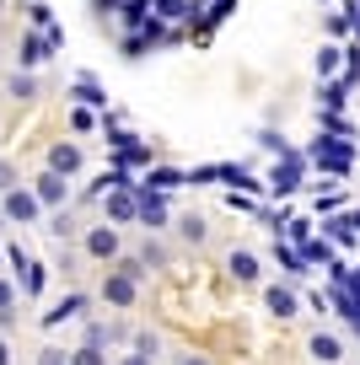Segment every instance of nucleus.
Wrapping results in <instances>:
<instances>
[{
    "mask_svg": "<svg viewBox=\"0 0 360 365\" xmlns=\"http://www.w3.org/2000/svg\"><path fill=\"white\" fill-rule=\"evenodd\" d=\"M0 210H6V220H16V226H33V220L44 215V205H38V194H33V188H6Z\"/></svg>",
    "mask_w": 360,
    "mask_h": 365,
    "instance_id": "obj_4",
    "label": "nucleus"
},
{
    "mask_svg": "<svg viewBox=\"0 0 360 365\" xmlns=\"http://www.w3.org/2000/svg\"><path fill=\"white\" fill-rule=\"evenodd\" d=\"M156 349H161V339H156V333H135V354H146V360H156Z\"/></svg>",
    "mask_w": 360,
    "mask_h": 365,
    "instance_id": "obj_28",
    "label": "nucleus"
},
{
    "mask_svg": "<svg viewBox=\"0 0 360 365\" xmlns=\"http://www.w3.org/2000/svg\"><path fill=\"white\" fill-rule=\"evenodd\" d=\"M0 365H11V349H6V339H0Z\"/></svg>",
    "mask_w": 360,
    "mask_h": 365,
    "instance_id": "obj_39",
    "label": "nucleus"
},
{
    "mask_svg": "<svg viewBox=\"0 0 360 365\" xmlns=\"http://www.w3.org/2000/svg\"><path fill=\"white\" fill-rule=\"evenodd\" d=\"M70 97H76V108H108V91H102V86H97L91 76H76Z\"/></svg>",
    "mask_w": 360,
    "mask_h": 365,
    "instance_id": "obj_15",
    "label": "nucleus"
},
{
    "mask_svg": "<svg viewBox=\"0 0 360 365\" xmlns=\"http://www.w3.org/2000/svg\"><path fill=\"white\" fill-rule=\"evenodd\" d=\"M323 237L339 242V247H355L360 237V215H323Z\"/></svg>",
    "mask_w": 360,
    "mask_h": 365,
    "instance_id": "obj_10",
    "label": "nucleus"
},
{
    "mask_svg": "<svg viewBox=\"0 0 360 365\" xmlns=\"http://www.w3.org/2000/svg\"><path fill=\"white\" fill-rule=\"evenodd\" d=\"M140 263H167V247H161V242H146V247H140Z\"/></svg>",
    "mask_w": 360,
    "mask_h": 365,
    "instance_id": "obj_30",
    "label": "nucleus"
},
{
    "mask_svg": "<svg viewBox=\"0 0 360 365\" xmlns=\"http://www.w3.org/2000/svg\"><path fill=\"white\" fill-rule=\"evenodd\" d=\"M312 161H317V172H323V178H344V172L355 167V145H349V140L323 135V140L312 145Z\"/></svg>",
    "mask_w": 360,
    "mask_h": 365,
    "instance_id": "obj_2",
    "label": "nucleus"
},
{
    "mask_svg": "<svg viewBox=\"0 0 360 365\" xmlns=\"http://www.w3.org/2000/svg\"><path fill=\"white\" fill-rule=\"evenodd\" d=\"M102 118L91 113V108H70V129H76V135H86V129H97Z\"/></svg>",
    "mask_w": 360,
    "mask_h": 365,
    "instance_id": "obj_23",
    "label": "nucleus"
},
{
    "mask_svg": "<svg viewBox=\"0 0 360 365\" xmlns=\"http://www.w3.org/2000/svg\"><path fill=\"white\" fill-rule=\"evenodd\" d=\"M301 167H306V156L301 150H291V156H280L274 161V172L264 182H269V194L274 199H285V194H296V188H301Z\"/></svg>",
    "mask_w": 360,
    "mask_h": 365,
    "instance_id": "obj_3",
    "label": "nucleus"
},
{
    "mask_svg": "<svg viewBox=\"0 0 360 365\" xmlns=\"http://www.w3.org/2000/svg\"><path fill=\"white\" fill-rule=\"evenodd\" d=\"M119 365H151V360H146V354H135V349H129V354H124Z\"/></svg>",
    "mask_w": 360,
    "mask_h": 365,
    "instance_id": "obj_37",
    "label": "nucleus"
},
{
    "mask_svg": "<svg viewBox=\"0 0 360 365\" xmlns=\"http://www.w3.org/2000/svg\"><path fill=\"white\" fill-rule=\"evenodd\" d=\"M259 145H264V150H274V156H291V145H285V135H274V129H264V135H259Z\"/></svg>",
    "mask_w": 360,
    "mask_h": 365,
    "instance_id": "obj_27",
    "label": "nucleus"
},
{
    "mask_svg": "<svg viewBox=\"0 0 360 365\" xmlns=\"http://www.w3.org/2000/svg\"><path fill=\"white\" fill-rule=\"evenodd\" d=\"M108 220H113V226H129V220H140L135 188H108Z\"/></svg>",
    "mask_w": 360,
    "mask_h": 365,
    "instance_id": "obj_9",
    "label": "nucleus"
},
{
    "mask_svg": "<svg viewBox=\"0 0 360 365\" xmlns=\"http://www.w3.org/2000/svg\"><path fill=\"white\" fill-rule=\"evenodd\" d=\"M183 237H189V242H204V220L189 215V220H183Z\"/></svg>",
    "mask_w": 360,
    "mask_h": 365,
    "instance_id": "obj_32",
    "label": "nucleus"
},
{
    "mask_svg": "<svg viewBox=\"0 0 360 365\" xmlns=\"http://www.w3.org/2000/svg\"><path fill=\"white\" fill-rule=\"evenodd\" d=\"M11 97H16V103H27V97H38V81L27 76V70H16V76H11Z\"/></svg>",
    "mask_w": 360,
    "mask_h": 365,
    "instance_id": "obj_22",
    "label": "nucleus"
},
{
    "mask_svg": "<svg viewBox=\"0 0 360 365\" xmlns=\"http://www.w3.org/2000/svg\"><path fill=\"white\" fill-rule=\"evenodd\" d=\"M274 263H280L285 274H306V258H301V247H291L285 237H274Z\"/></svg>",
    "mask_w": 360,
    "mask_h": 365,
    "instance_id": "obj_19",
    "label": "nucleus"
},
{
    "mask_svg": "<svg viewBox=\"0 0 360 365\" xmlns=\"http://www.w3.org/2000/svg\"><path fill=\"white\" fill-rule=\"evenodd\" d=\"M189 182H221V167H194Z\"/></svg>",
    "mask_w": 360,
    "mask_h": 365,
    "instance_id": "obj_33",
    "label": "nucleus"
},
{
    "mask_svg": "<svg viewBox=\"0 0 360 365\" xmlns=\"http://www.w3.org/2000/svg\"><path fill=\"white\" fill-rule=\"evenodd\" d=\"M146 48H151V43H146V33H129V38H124V59H140Z\"/></svg>",
    "mask_w": 360,
    "mask_h": 365,
    "instance_id": "obj_29",
    "label": "nucleus"
},
{
    "mask_svg": "<svg viewBox=\"0 0 360 365\" xmlns=\"http://www.w3.org/2000/svg\"><path fill=\"white\" fill-rule=\"evenodd\" d=\"M11 307H16V290L6 285V279H0V312H11Z\"/></svg>",
    "mask_w": 360,
    "mask_h": 365,
    "instance_id": "obj_35",
    "label": "nucleus"
},
{
    "mask_svg": "<svg viewBox=\"0 0 360 365\" xmlns=\"http://www.w3.org/2000/svg\"><path fill=\"white\" fill-rule=\"evenodd\" d=\"M81 145H70V140H59V145H49V172H59V178H70V172H81Z\"/></svg>",
    "mask_w": 360,
    "mask_h": 365,
    "instance_id": "obj_12",
    "label": "nucleus"
},
{
    "mask_svg": "<svg viewBox=\"0 0 360 365\" xmlns=\"http://www.w3.org/2000/svg\"><path fill=\"white\" fill-rule=\"evenodd\" d=\"M140 274H146L140 258H119L108 269V279H102V301H108V307H135L140 301Z\"/></svg>",
    "mask_w": 360,
    "mask_h": 365,
    "instance_id": "obj_1",
    "label": "nucleus"
},
{
    "mask_svg": "<svg viewBox=\"0 0 360 365\" xmlns=\"http://www.w3.org/2000/svg\"><path fill=\"white\" fill-rule=\"evenodd\" d=\"M81 312H86V296H81V290H70V296H65V301H59V307H54V312L44 317V328H59V322L81 317Z\"/></svg>",
    "mask_w": 360,
    "mask_h": 365,
    "instance_id": "obj_16",
    "label": "nucleus"
},
{
    "mask_svg": "<svg viewBox=\"0 0 360 365\" xmlns=\"http://www.w3.org/2000/svg\"><path fill=\"white\" fill-rule=\"evenodd\" d=\"M70 365H108V360H102L97 344H81V349H70Z\"/></svg>",
    "mask_w": 360,
    "mask_h": 365,
    "instance_id": "obj_24",
    "label": "nucleus"
},
{
    "mask_svg": "<svg viewBox=\"0 0 360 365\" xmlns=\"http://www.w3.org/2000/svg\"><path fill=\"white\" fill-rule=\"evenodd\" d=\"M27 16H33V27H38V33H49V27H54V11H49L44 0H33V6H27Z\"/></svg>",
    "mask_w": 360,
    "mask_h": 365,
    "instance_id": "obj_25",
    "label": "nucleus"
},
{
    "mask_svg": "<svg viewBox=\"0 0 360 365\" xmlns=\"http://www.w3.org/2000/svg\"><path fill=\"white\" fill-rule=\"evenodd\" d=\"M0 258H6V247H0Z\"/></svg>",
    "mask_w": 360,
    "mask_h": 365,
    "instance_id": "obj_40",
    "label": "nucleus"
},
{
    "mask_svg": "<svg viewBox=\"0 0 360 365\" xmlns=\"http://www.w3.org/2000/svg\"><path fill=\"white\" fill-rule=\"evenodd\" d=\"M226 274H231L236 285H259V279H264V263H259V252L231 247V252H226Z\"/></svg>",
    "mask_w": 360,
    "mask_h": 365,
    "instance_id": "obj_5",
    "label": "nucleus"
},
{
    "mask_svg": "<svg viewBox=\"0 0 360 365\" xmlns=\"http://www.w3.org/2000/svg\"><path fill=\"white\" fill-rule=\"evenodd\" d=\"M151 11H156L161 22H183V16L199 11V0H151Z\"/></svg>",
    "mask_w": 360,
    "mask_h": 365,
    "instance_id": "obj_18",
    "label": "nucleus"
},
{
    "mask_svg": "<svg viewBox=\"0 0 360 365\" xmlns=\"http://www.w3.org/2000/svg\"><path fill=\"white\" fill-rule=\"evenodd\" d=\"M264 312L280 317V322H291L296 312H301V296H296L291 285H269V290H264Z\"/></svg>",
    "mask_w": 360,
    "mask_h": 365,
    "instance_id": "obj_8",
    "label": "nucleus"
},
{
    "mask_svg": "<svg viewBox=\"0 0 360 365\" xmlns=\"http://www.w3.org/2000/svg\"><path fill=\"white\" fill-rule=\"evenodd\" d=\"M183 365H210V360H204V354H183Z\"/></svg>",
    "mask_w": 360,
    "mask_h": 365,
    "instance_id": "obj_38",
    "label": "nucleus"
},
{
    "mask_svg": "<svg viewBox=\"0 0 360 365\" xmlns=\"http://www.w3.org/2000/svg\"><path fill=\"white\" fill-rule=\"evenodd\" d=\"M328 33H334V38H355V33H349V16H344V11L328 16Z\"/></svg>",
    "mask_w": 360,
    "mask_h": 365,
    "instance_id": "obj_31",
    "label": "nucleus"
},
{
    "mask_svg": "<svg viewBox=\"0 0 360 365\" xmlns=\"http://www.w3.org/2000/svg\"><path fill=\"white\" fill-rule=\"evenodd\" d=\"M344 103H349V86H344V81H328V86H323V108H328V113H339Z\"/></svg>",
    "mask_w": 360,
    "mask_h": 365,
    "instance_id": "obj_21",
    "label": "nucleus"
},
{
    "mask_svg": "<svg viewBox=\"0 0 360 365\" xmlns=\"http://www.w3.org/2000/svg\"><path fill=\"white\" fill-rule=\"evenodd\" d=\"M86 252H91L97 263H113L119 252H124V242H119V231H113V226H91V231H86Z\"/></svg>",
    "mask_w": 360,
    "mask_h": 365,
    "instance_id": "obj_7",
    "label": "nucleus"
},
{
    "mask_svg": "<svg viewBox=\"0 0 360 365\" xmlns=\"http://www.w3.org/2000/svg\"><path fill=\"white\" fill-rule=\"evenodd\" d=\"M135 199H140V220H146L151 231H161V226H167V194H156V188L135 182Z\"/></svg>",
    "mask_w": 360,
    "mask_h": 365,
    "instance_id": "obj_6",
    "label": "nucleus"
},
{
    "mask_svg": "<svg viewBox=\"0 0 360 365\" xmlns=\"http://www.w3.org/2000/svg\"><path fill=\"white\" fill-rule=\"evenodd\" d=\"M306 354H312L317 365H344V344H339L334 333H312V339H306Z\"/></svg>",
    "mask_w": 360,
    "mask_h": 365,
    "instance_id": "obj_11",
    "label": "nucleus"
},
{
    "mask_svg": "<svg viewBox=\"0 0 360 365\" xmlns=\"http://www.w3.org/2000/svg\"><path fill=\"white\" fill-rule=\"evenodd\" d=\"M349 33L360 38V0H349Z\"/></svg>",
    "mask_w": 360,
    "mask_h": 365,
    "instance_id": "obj_36",
    "label": "nucleus"
},
{
    "mask_svg": "<svg viewBox=\"0 0 360 365\" xmlns=\"http://www.w3.org/2000/svg\"><path fill=\"white\" fill-rule=\"evenodd\" d=\"M44 279H49V274H44V263H27V279H22V290H27V296H38V290H44Z\"/></svg>",
    "mask_w": 360,
    "mask_h": 365,
    "instance_id": "obj_26",
    "label": "nucleus"
},
{
    "mask_svg": "<svg viewBox=\"0 0 360 365\" xmlns=\"http://www.w3.org/2000/svg\"><path fill=\"white\" fill-rule=\"evenodd\" d=\"M339 59H344V48H339V43H323V48H317V81H328V76H334V70H339Z\"/></svg>",
    "mask_w": 360,
    "mask_h": 365,
    "instance_id": "obj_20",
    "label": "nucleus"
},
{
    "mask_svg": "<svg viewBox=\"0 0 360 365\" xmlns=\"http://www.w3.org/2000/svg\"><path fill=\"white\" fill-rule=\"evenodd\" d=\"M38 365H70V360L59 349H38Z\"/></svg>",
    "mask_w": 360,
    "mask_h": 365,
    "instance_id": "obj_34",
    "label": "nucleus"
},
{
    "mask_svg": "<svg viewBox=\"0 0 360 365\" xmlns=\"http://www.w3.org/2000/svg\"><path fill=\"white\" fill-rule=\"evenodd\" d=\"M178 182H189V172H178V167H151L146 172V188H156V194H172Z\"/></svg>",
    "mask_w": 360,
    "mask_h": 365,
    "instance_id": "obj_17",
    "label": "nucleus"
},
{
    "mask_svg": "<svg viewBox=\"0 0 360 365\" xmlns=\"http://www.w3.org/2000/svg\"><path fill=\"white\" fill-rule=\"evenodd\" d=\"M33 194H38L44 210H65V178H59V172H44V178L33 182Z\"/></svg>",
    "mask_w": 360,
    "mask_h": 365,
    "instance_id": "obj_13",
    "label": "nucleus"
},
{
    "mask_svg": "<svg viewBox=\"0 0 360 365\" xmlns=\"http://www.w3.org/2000/svg\"><path fill=\"white\" fill-rule=\"evenodd\" d=\"M49 54H54L49 33H27V38H22V54H16V59H22V70H33V65H44Z\"/></svg>",
    "mask_w": 360,
    "mask_h": 365,
    "instance_id": "obj_14",
    "label": "nucleus"
}]
</instances>
